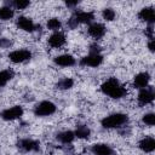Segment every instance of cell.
Here are the masks:
<instances>
[{
  "mask_svg": "<svg viewBox=\"0 0 155 155\" xmlns=\"http://www.w3.org/2000/svg\"><path fill=\"white\" fill-rule=\"evenodd\" d=\"M23 113H24L23 107H21V105H13V107H10V108L5 109L0 114V116L5 121H13V120L19 119L23 115Z\"/></svg>",
  "mask_w": 155,
  "mask_h": 155,
  "instance_id": "5",
  "label": "cell"
},
{
  "mask_svg": "<svg viewBox=\"0 0 155 155\" xmlns=\"http://www.w3.org/2000/svg\"><path fill=\"white\" fill-rule=\"evenodd\" d=\"M87 31L88 34L94 38V39H101L107 33V28L104 24L99 23V22H92L91 24H88V28H87Z\"/></svg>",
  "mask_w": 155,
  "mask_h": 155,
  "instance_id": "11",
  "label": "cell"
},
{
  "mask_svg": "<svg viewBox=\"0 0 155 155\" xmlns=\"http://www.w3.org/2000/svg\"><path fill=\"white\" fill-rule=\"evenodd\" d=\"M8 58L12 63H24L31 58V52L29 50H15L8 53Z\"/></svg>",
  "mask_w": 155,
  "mask_h": 155,
  "instance_id": "6",
  "label": "cell"
},
{
  "mask_svg": "<svg viewBox=\"0 0 155 155\" xmlns=\"http://www.w3.org/2000/svg\"><path fill=\"white\" fill-rule=\"evenodd\" d=\"M30 5V2L28 0H15L12 2H10V6L13 10H24Z\"/></svg>",
  "mask_w": 155,
  "mask_h": 155,
  "instance_id": "24",
  "label": "cell"
},
{
  "mask_svg": "<svg viewBox=\"0 0 155 155\" xmlns=\"http://www.w3.org/2000/svg\"><path fill=\"white\" fill-rule=\"evenodd\" d=\"M101 91L113 98V99H120V98H124L127 93L126 91V87L116 79V78H109L107 79L102 85H101Z\"/></svg>",
  "mask_w": 155,
  "mask_h": 155,
  "instance_id": "1",
  "label": "cell"
},
{
  "mask_svg": "<svg viewBox=\"0 0 155 155\" xmlns=\"http://www.w3.org/2000/svg\"><path fill=\"white\" fill-rule=\"evenodd\" d=\"M150 74L148 71H142V73H138L134 78H133V86L138 90H142V88H145L149 86V82H150Z\"/></svg>",
  "mask_w": 155,
  "mask_h": 155,
  "instance_id": "12",
  "label": "cell"
},
{
  "mask_svg": "<svg viewBox=\"0 0 155 155\" xmlns=\"http://www.w3.org/2000/svg\"><path fill=\"white\" fill-rule=\"evenodd\" d=\"M79 63L82 67L97 68V67H99L103 63V56L101 53H88L87 56L82 57Z\"/></svg>",
  "mask_w": 155,
  "mask_h": 155,
  "instance_id": "4",
  "label": "cell"
},
{
  "mask_svg": "<svg viewBox=\"0 0 155 155\" xmlns=\"http://www.w3.org/2000/svg\"><path fill=\"white\" fill-rule=\"evenodd\" d=\"M79 4V1H67L65 2V5L68 6V7H74V6H76Z\"/></svg>",
  "mask_w": 155,
  "mask_h": 155,
  "instance_id": "31",
  "label": "cell"
},
{
  "mask_svg": "<svg viewBox=\"0 0 155 155\" xmlns=\"http://www.w3.org/2000/svg\"><path fill=\"white\" fill-rule=\"evenodd\" d=\"M93 155H115V150L105 143H96L91 147Z\"/></svg>",
  "mask_w": 155,
  "mask_h": 155,
  "instance_id": "15",
  "label": "cell"
},
{
  "mask_svg": "<svg viewBox=\"0 0 155 155\" xmlns=\"http://www.w3.org/2000/svg\"><path fill=\"white\" fill-rule=\"evenodd\" d=\"M56 86L59 90H69V88H71L74 86V80L70 79V78H63L57 82Z\"/></svg>",
  "mask_w": 155,
  "mask_h": 155,
  "instance_id": "23",
  "label": "cell"
},
{
  "mask_svg": "<svg viewBox=\"0 0 155 155\" xmlns=\"http://www.w3.org/2000/svg\"><path fill=\"white\" fill-rule=\"evenodd\" d=\"M46 27H47V29L52 30L53 33H54V31H59V29H61V27H62V22H61L59 18L52 17V18H50V19L47 21Z\"/></svg>",
  "mask_w": 155,
  "mask_h": 155,
  "instance_id": "22",
  "label": "cell"
},
{
  "mask_svg": "<svg viewBox=\"0 0 155 155\" xmlns=\"http://www.w3.org/2000/svg\"><path fill=\"white\" fill-rule=\"evenodd\" d=\"M18 148L25 153H34L40 149V143L31 138H23L18 142Z\"/></svg>",
  "mask_w": 155,
  "mask_h": 155,
  "instance_id": "9",
  "label": "cell"
},
{
  "mask_svg": "<svg viewBox=\"0 0 155 155\" xmlns=\"http://www.w3.org/2000/svg\"><path fill=\"white\" fill-rule=\"evenodd\" d=\"M142 122L145 124L147 126H154L155 124V115L153 113H147L142 117Z\"/></svg>",
  "mask_w": 155,
  "mask_h": 155,
  "instance_id": "26",
  "label": "cell"
},
{
  "mask_svg": "<svg viewBox=\"0 0 155 155\" xmlns=\"http://www.w3.org/2000/svg\"><path fill=\"white\" fill-rule=\"evenodd\" d=\"M53 62H54L56 65H58V67H64V68L73 67V65L76 64V59L74 58V56L68 54V53L59 54V56L54 57V58H53Z\"/></svg>",
  "mask_w": 155,
  "mask_h": 155,
  "instance_id": "14",
  "label": "cell"
},
{
  "mask_svg": "<svg viewBox=\"0 0 155 155\" xmlns=\"http://www.w3.org/2000/svg\"><path fill=\"white\" fill-rule=\"evenodd\" d=\"M138 148L143 151V153H153L155 150V139L151 136L144 137L143 139L139 140L138 143Z\"/></svg>",
  "mask_w": 155,
  "mask_h": 155,
  "instance_id": "17",
  "label": "cell"
},
{
  "mask_svg": "<svg viewBox=\"0 0 155 155\" xmlns=\"http://www.w3.org/2000/svg\"><path fill=\"white\" fill-rule=\"evenodd\" d=\"M67 41V38H65V34L63 31H54L50 35V38L47 39V42L51 47L53 48H61L62 46H64Z\"/></svg>",
  "mask_w": 155,
  "mask_h": 155,
  "instance_id": "10",
  "label": "cell"
},
{
  "mask_svg": "<svg viewBox=\"0 0 155 155\" xmlns=\"http://www.w3.org/2000/svg\"><path fill=\"white\" fill-rule=\"evenodd\" d=\"M90 53H101V47H99L98 45H96V44L91 45V47H90Z\"/></svg>",
  "mask_w": 155,
  "mask_h": 155,
  "instance_id": "28",
  "label": "cell"
},
{
  "mask_svg": "<svg viewBox=\"0 0 155 155\" xmlns=\"http://www.w3.org/2000/svg\"><path fill=\"white\" fill-rule=\"evenodd\" d=\"M74 134H75V138H79V139H87L91 134V130L85 126V125H80L76 127V130L74 131Z\"/></svg>",
  "mask_w": 155,
  "mask_h": 155,
  "instance_id": "20",
  "label": "cell"
},
{
  "mask_svg": "<svg viewBox=\"0 0 155 155\" xmlns=\"http://www.w3.org/2000/svg\"><path fill=\"white\" fill-rule=\"evenodd\" d=\"M56 138L63 144H70L75 139V134H74V131H62L57 134Z\"/></svg>",
  "mask_w": 155,
  "mask_h": 155,
  "instance_id": "18",
  "label": "cell"
},
{
  "mask_svg": "<svg viewBox=\"0 0 155 155\" xmlns=\"http://www.w3.org/2000/svg\"><path fill=\"white\" fill-rule=\"evenodd\" d=\"M102 17H103L105 21L111 22V21L115 19V17H116V12L114 11V8H111V7H107V8H104V10L102 11Z\"/></svg>",
  "mask_w": 155,
  "mask_h": 155,
  "instance_id": "25",
  "label": "cell"
},
{
  "mask_svg": "<svg viewBox=\"0 0 155 155\" xmlns=\"http://www.w3.org/2000/svg\"><path fill=\"white\" fill-rule=\"evenodd\" d=\"M73 17L78 24H91L94 19V13L91 11H76Z\"/></svg>",
  "mask_w": 155,
  "mask_h": 155,
  "instance_id": "16",
  "label": "cell"
},
{
  "mask_svg": "<svg viewBox=\"0 0 155 155\" xmlns=\"http://www.w3.org/2000/svg\"><path fill=\"white\" fill-rule=\"evenodd\" d=\"M15 17V10L10 5L0 7V21H10Z\"/></svg>",
  "mask_w": 155,
  "mask_h": 155,
  "instance_id": "19",
  "label": "cell"
},
{
  "mask_svg": "<svg viewBox=\"0 0 155 155\" xmlns=\"http://www.w3.org/2000/svg\"><path fill=\"white\" fill-rule=\"evenodd\" d=\"M11 45H12L11 40L6 39V38H1V39H0V47H1V48H8Z\"/></svg>",
  "mask_w": 155,
  "mask_h": 155,
  "instance_id": "27",
  "label": "cell"
},
{
  "mask_svg": "<svg viewBox=\"0 0 155 155\" xmlns=\"http://www.w3.org/2000/svg\"><path fill=\"white\" fill-rule=\"evenodd\" d=\"M56 104L51 101H41L34 107V115L39 117H45L50 116L56 113Z\"/></svg>",
  "mask_w": 155,
  "mask_h": 155,
  "instance_id": "3",
  "label": "cell"
},
{
  "mask_svg": "<svg viewBox=\"0 0 155 155\" xmlns=\"http://www.w3.org/2000/svg\"><path fill=\"white\" fill-rule=\"evenodd\" d=\"M15 73L10 69H5V70H0V87H4L7 85V82L10 80L13 79Z\"/></svg>",
  "mask_w": 155,
  "mask_h": 155,
  "instance_id": "21",
  "label": "cell"
},
{
  "mask_svg": "<svg viewBox=\"0 0 155 155\" xmlns=\"http://www.w3.org/2000/svg\"><path fill=\"white\" fill-rule=\"evenodd\" d=\"M138 18L145 23H148L149 25H153V23L155 22V12L154 8L151 6H147L139 10L138 12Z\"/></svg>",
  "mask_w": 155,
  "mask_h": 155,
  "instance_id": "13",
  "label": "cell"
},
{
  "mask_svg": "<svg viewBox=\"0 0 155 155\" xmlns=\"http://www.w3.org/2000/svg\"><path fill=\"white\" fill-rule=\"evenodd\" d=\"M153 33H154V29H153V25H148V28L145 29V35L149 38V39H153Z\"/></svg>",
  "mask_w": 155,
  "mask_h": 155,
  "instance_id": "29",
  "label": "cell"
},
{
  "mask_svg": "<svg viewBox=\"0 0 155 155\" xmlns=\"http://www.w3.org/2000/svg\"><path fill=\"white\" fill-rule=\"evenodd\" d=\"M148 48H149V51H150V52H154V50H155L154 39H150V40H149V42H148Z\"/></svg>",
  "mask_w": 155,
  "mask_h": 155,
  "instance_id": "30",
  "label": "cell"
},
{
  "mask_svg": "<svg viewBox=\"0 0 155 155\" xmlns=\"http://www.w3.org/2000/svg\"><path fill=\"white\" fill-rule=\"evenodd\" d=\"M128 122V116L124 113H113L110 115H107L102 119L101 124L104 128L111 130V128H119L122 127Z\"/></svg>",
  "mask_w": 155,
  "mask_h": 155,
  "instance_id": "2",
  "label": "cell"
},
{
  "mask_svg": "<svg viewBox=\"0 0 155 155\" xmlns=\"http://www.w3.org/2000/svg\"><path fill=\"white\" fill-rule=\"evenodd\" d=\"M154 98H155V93H154V88L151 86H148L145 88L139 90V93L137 96L138 103L140 105H147V104L153 103Z\"/></svg>",
  "mask_w": 155,
  "mask_h": 155,
  "instance_id": "7",
  "label": "cell"
},
{
  "mask_svg": "<svg viewBox=\"0 0 155 155\" xmlns=\"http://www.w3.org/2000/svg\"><path fill=\"white\" fill-rule=\"evenodd\" d=\"M16 24L21 30L27 31V33H33L38 29V25L34 23V21L29 17H25V16H19L17 18Z\"/></svg>",
  "mask_w": 155,
  "mask_h": 155,
  "instance_id": "8",
  "label": "cell"
}]
</instances>
